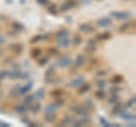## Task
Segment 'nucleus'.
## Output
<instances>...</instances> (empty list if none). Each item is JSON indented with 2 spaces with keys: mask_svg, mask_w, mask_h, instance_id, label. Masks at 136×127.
<instances>
[{
  "mask_svg": "<svg viewBox=\"0 0 136 127\" xmlns=\"http://www.w3.org/2000/svg\"><path fill=\"white\" fill-rule=\"evenodd\" d=\"M69 110L73 111L75 115L77 116H90V110L85 107V106H80V104H71L69 107Z\"/></svg>",
  "mask_w": 136,
  "mask_h": 127,
  "instance_id": "f257e3e1",
  "label": "nucleus"
},
{
  "mask_svg": "<svg viewBox=\"0 0 136 127\" xmlns=\"http://www.w3.org/2000/svg\"><path fill=\"white\" fill-rule=\"evenodd\" d=\"M110 16H112L114 18L118 20H125V19L132 18V14L129 12H112L110 14Z\"/></svg>",
  "mask_w": 136,
  "mask_h": 127,
  "instance_id": "f03ea898",
  "label": "nucleus"
},
{
  "mask_svg": "<svg viewBox=\"0 0 136 127\" xmlns=\"http://www.w3.org/2000/svg\"><path fill=\"white\" fill-rule=\"evenodd\" d=\"M71 64H73V60H71V58L68 57V56L60 57L59 59H58V61H57V66L60 67V68L69 67V66H71Z\"/></svg>",
  "mask_w": 136,
  "mask_h": 127,
  "instance_id": "7ed1b4c3",
  "label": "nucleus"
},
{
  "mask_svg": "<svg viewBox=\"0 0 136 127\" xmlns=\"http://www.w3.org/2000/svg\"><path fill=\"white\" fill-rule=\"evenodd\" d=\"M85 63H86V58H85L83 54H78V56L76 57V59H75V61L71 65H73V68H71V71H74L75 69H78V68L83 67Z\"/></svg>",
  "mask_w": 136,
  "mask_h": 127,
  "instance_id": "20e7f679",
  "label": "nucleus"
},
{
  "mask_svg": "<svg viewBox=\"0 0 136 127\" xmlns=\"http://www.w3.org/2000/svg\"><path fill=\"white\" fill-rule=\"evenodd\" d=\"M112 24V18L109 16H104V17H101L97 20V25L99 27H108Z\"/></svg>",
  "mask_w": 136,
  "mask_h": 127,
  "instance_id": "39448f33",
  "label": "nucleus"
},
{
  "mask_svg": "<svg viewBox=\"0 0 136 127\" xmlns=\"http://www.w3.org/2000/svg\"><path fill=\"white\" fill-rule=\"evenodd\" d=\"M76 6H77V2L75 1V0H68V1H66L65 3H63V5H61L60 12H61V13H65V12H67V10H70V9L75 8Z\"/></svg>",
  "mask_w": 136,
  "mask_h": 127,
  "instance_id": "423d86ee",
  "label": "nucleus"
},
{
  "mask_svg": "<svg viewBox=\"0 0 136 127\" xmlns=\"http://www.w3.org/2000/svg\"><path fill=\"white\" fill-rule=\"evenodd\" d=\"M83 83H85V77L84 76H78L76 78H74L73 81H70L69 83H68L67 85L69 87H75V89H77L78 86H81Z\"/></svg>",
  "mask_w": 136,
  "mask_h": 127,
  "instance_id": "0eeeda50",
  "label": "nucleus"
},
{
  "mask_svg": "<svg viewBox=\"0 0 136 127\" xmlns=\"http://www.w3.org/2000/svg\"><path fill=\"white\" fill-rule=\"evenodd\" d=\"M78 30H80L81 32H83V33L88 34V33H93L95 31V27L90 25V24H81V25L78 26Z\"/></svg>",
  "mask_w": 136,
  "mask_h": 127,
  "instance_id": "6e6552de",
  "label": "nucleus"
},
{
  "mask_svg": "<svg viewBox=\"0 0 136 127\" xmlns=\"http://www.w3.org/2000/svg\"><path fill=\"white\" fill-rule=\"evenodd\" d=\"M70 46V40L69 37H63V39L57 40V47L61 48V49H65V48H68Z\"/></svg>",
  "mask_w": 136,
  "mask_h": 127,
  "instance_id": "1a4fd4ad",
  "label": "nucleus"
},
{
  "mask_svg": "<svg viewBox=\"0 0 136 127\" xmlns=\"http://www.w3.org/2000/svg\"><path fill=\"white\" fill-rule=\"evenodd\" d=\"M41 108H42V106H41L40 102H35V101H34L33 103H31V104L29 106V108H27V109H29V110L32 112L33 115H36L37 112L41 110Z\"/></svg>",
  "mask_w": 136,
  "mask_h": 127,
  "instance_id": "9d476101",
  "label": "nucleus"
},
{
  "mask_svg": "<svg viewBox=\"0 0 136 127\" xmlns=\"http://www.w3.org/2000/svg\"><path fill=\"white\" fill-rule=\"evenodd\" d=\"M121 110H127V109L124 108V104H122V103L117 102L116 104H114V108H112V110H111V115L112 116H117V115L120 114Z\"/></svg>",
  "mask_w": 136,
  "mask_h": 127,
  "instance_id": "9b49d317",
  "label": "nucleus"
},
{
  "mask_svg": "<svg viewBox=\"0 0 136 127\" xmlns=\"http://www.w3.org/2000/svg\"><path fill=\"white\" fill-rule=\"evenodd\" d=\"M75 120V117H73V116H66V117H64L59 122V126H69L74 123Z\"/></svg>",
  "mask_w": 136,
  "mask_h": 127,
  "instance_id": "f8f14e48",
  "label": "nucleus"
},
{
  "mask_svg": "<svg viewBox=\"0 0 136 127\" xmlns=\"http://www.w3.org/2000/svg\"><path fill=\"white\" fill-rule=\"evenodd\" d=\"M120 118L125 119V120H135V114H131V112H127V110H121V112L119 114Z\"/></svg>",
  "mask_w": 136,
  "mask_h": 127,
  "instance_id": "ddd939ff",
  "label": "nucleus"
},
{
  "mask_svg": "<svg viewBox=\"0 0 136 127\" xmlns=\"http://www.w3.org/2000/svg\"><path fill=\"white\" fill-rule=\"evenodd\" d=\"M33 85H34V83H33L32 81H30L26 85H24V86H20V87H19V95L26 94L27 92H30V90H32Z\"/></svg>",
  "mask_w": 136,
  "mask_h": 127,
  "instance_id": "4468645a",
  "label": "nucleus"
},
{
  "mask_svg": "<svg viewBox=\"0 0 136 127\" xmlns=\"http://www.w3.org/2000/svg\"><path fill=\"white\" fill-rule=\"evenodd\" d=\"M9 49L12 51H14L16 54H19L23 51L24 47H23V44H20V43H13L9 46Z\"/></svg>",
  "mask_w": 136,
  "mask_h": 127,
  "instance_id": "2eb2a0df",
  "label": "nucleus"
},
{
  "mask_svg": "<svg viewBox=\"0 0 136 127\" xmlns=\"http://www.w3.org/2000/svg\"><path fill=\"white\" fill-rule=\"evenodd\" d=\"M78 89V94L80 95H82V94H85V93H87V92H90V90H91V85L88 84V83H83L81 85V86H78L77 87Z\"/></svg>",
  "mask_w": 136,
  "mask_h": 127,
  "instance_id": "dca6fc26",
  "label": "nucleus"
},
{
  "mask_svg": "<svg viewBox=\"0 0 136 127\" xmlns=\"http://www.w3.org/2000/svg\"><path fill=\"white\" fill-rule=\"evenodd\" d=\"M33 95H34V98H35V100H42V99L46 98V90H44L43 87H41L39 90H36L35 93Z\"/></svg>",
  "mask_w": 136,
  "mask_h": 127,
  "instance_id": "f3484780",
  "label": "nucleus"
},
{
  "mask_svg": "<svg viewBox=\"0 0 136 127\" xmlns=\"http://www.w3.org/2000/svg\"><path fill=\"white\" fill-rule=\"evenodd\" d=\"M14 110H15V112H16V114H18V115H24V114H26L29 109H27L26 106L23 103V104L16 106V107L14 108Z\"/></svg>",
  "mask_w": 136,
  "mask_h": 127,
  "instance_id": "a211bd4d",
  "label": "nucleus"
},
{
  "mask_svg": "<svg viewBox=\"0 0 136 127\" xmlns=\"http://www.w3.org/2000/svg\"><path fill=\"white\" fill-rule=\"evenodd\" d=\"M41 56H42V49H40V48H33L31 50V57L33 59H39Z\"/></svg>",
  "mask_w": 136,
  "mask_h": 127,
  "instance_id": "6ab92c4d",
  "label": "nucleus"
},
{
  "mask_svg": "<svg viewBox=\"0 0 136 127\" xmlns=\"http://www.w3.org/2000/svg\"><path fill=\"white\" fill-rule=\"evenodd\" d=\"M20 75H22V70L18 69V68H16V69L9 71V73H8V77L14 78V80H18V78H20Z\"/></svg>",
  "mask_w": 136,
  "mask_h": 127,
  "instance_id": "aec40b11",
  "label": "nucleus"
},
{
  "mask_svg": "<svg viewBox=\"0 0 136 127\" xmlns=\"http://www.w3.org/2000/svg\"><path fill=\"white\" fill-rule=\"evenodd\" d=\"M44 120L47 123H49V124H53V123L57 120V116L54 114H51V112H48V114H46V116H44Z\"/></svg>",
  "mask_w": 136,
  "mask_h": 127,
  "instance_id": "412c9836",
  "label": "nucleus"
},
{
  "mask_svg": "<svg viewBox=\"0 0 136 127\" xmlns=\"http://www.w3.org/2000/svg\"><path fill=\"white\" fill-rule=\"evenodd\" d=\"M69 35V31L67 29H61L60 31L57 32V35H56V39L59 40V39H63V37H67Z\"/></svg>",
  "mask_w": 136,
  "mask_h": 127,
  "instance_id": "4be33fe9",
  "label": "nucleus"
},
{
  "mask_svg": "<svg viewBox=\"0 0 136 127\" xmlns=\"http://www.w3.org/2000/svg\"><path fill=\"white\" fill-rule=\"evenodd\" d=\"M119 101H120V97H119L117 93H111V97L108 99V103L109 104H112V106L116 104Z\"/></svg>",
  "mask_w": 136,
  "mask_h": 127,
  "instance_id": "5701e85b",
  "label": "nucleus"
},
{
  "mask_svg": "<svg viewBox=\"0 0 136 127\" xmlns=\"http://www.w3.org/2000/svg\"><path fill=\"white\" fill-rule=\"evenodd\" d=\"M110 37H111V33H109V32H104V33H100V34H98L97 37H95V40H97V41H105V40L110 39Z\"/></svg>",
  "mask_w": 136,
  "mask_h": 127,
  "instance_id": "b1692460",
  "label": "nucleus"
},
{
  "mask_svg": "<svg viewBox=\"0 0 136 127\" xmlns=\"http://www.w3.org/2000/svg\"><path fill=\"white\" fill-rule=\"evenodd\" d=\"M105 92H104V89H99V90H97L94 92V97L99 99V100H103V99H105Z\"/></svg>",
  "mask_w": 136,
  "mask_h": 127,
  "instance_id": "393cba45",
  "label": "nucleus"
},
{
  "mask_svg": "<svg viewBox=\"0 0 136 127\" xmlns=\"http://www.w3.org/2000/svg\"><path fill=\"white\" fill-rule=\"evenodd\" d=\"M58 109H59V107H58V106L54 103V102H52V103L51 104H49L48 106V107L44 109V111H46V114H48V112H51V114H54V112H56Z\"/></svg>",
  "mask_w": 136,
  "mask_h": 127,
  "instance_id": "a878e982",
  "label": "nucleus"
},
{
  "mask_svg": "<svg viewBox=\"0 0 136 127\" xmlns=\"http://www.w3.org/2000/svg\"><path fill=\"white\" fill-rule=\"evenodd\" d=\"M13 30H15L16 32H22V31L25 30V26H24V24L19 23V22H14L13 23Z\"/></svg>",
  "mask_w": 136,
  "mask_h": 127,
  "instance_id": "bb28decb",
  "label": "nucleus"
},
{
  "mask_svg": "<svg viewBox=\"0 0 136 127\" xmlns=\"http://www.w3.org/2000/svg\"><path fill=\"white\" fill-rule=\"evenodd\" d=\"M56 75V71H54V66L51 65V66L48 68L47 71L44 73V78H48V77H53Z\"/></svg>",
  "mask_w": 136,
  "mask_h": 127,
  "instance_id": "cd10ccee",
  "label": "nucleus"
},
{
  "mask_svg": "<svg viewBox=\"0 0 136 127\" xmlns=\"http://www.w3.org/2000/svg\"><path fill=\"white\" fill-rule=\"evenodd\" d=\"M19 87H20V85H15V86H14L12 90H10V93H9V97L10 98H16V97H18L19 95Z\"/></svg>",
  "mask_w": 136,
  "mask_h": 127,
  "instance_id": "c85d7f7f",
  "label": "nucleus"
},
{
  "mask_svg": "<svg viewBox=\"0 0 136 127\" xmlns=\"http://www.w3.org/2000/svg\"><path fill=\"white\" fill-rule=\"evenodd\" d=\"M135 25V22H129V23H125V24H122V25L119 27V32H125V31H127L128 29H131V27H133Z\"/></svg>",
  "mask_w": 136,
  "mask_h": 127,
  "instance_id": "c756f323",
  "label": "nucleus"
},
{
  "mask_svg": "<svg viewBox=\"0 0 136 127\" xmlns=\"http://www.w3.org/2000/svg\"><path fill=\"white\" fill-rule=\"evenodd\" d=\"M35 101V98H34V95H27V97H25V99H24V101H23V103L26 106V107H29V106L31 103H33V102Z\"/></svg>",
  "mask_w": 136,
  "mask_h": 127,
  "instance_id": "7c9ffc66",
  "label": "nucleus"
},
{
  "mask_svg": "<svg viewBox=\"0 0 136 127\" xmlns=\"http://www.w3.org/2000/svg\"><path fill=\"white\" fill-rule=\"evenodd\" d=\"M122 81H124V77H122L121 75H115V76L111 78L110 82L114 84H119V83H121Z\"/></svg>",
  "mask_w": 136,
  "mask_h": 127,
  "instance_id": "2f4dec72",
  "label": "nucleus"
},
{
  "mask_svg": "<svg viewBox=\"0 0 136 127\" xmlns=\"http://www.w3.org/2000/svg\"><path fill=\"white\" fill-rule=\"evenodd\" d=\"M84 106L88 109V110H92V109L95 107V104H94V102L92 101V99H86V100L84 101Z\"/></svg>",
  "mask_w": 136,
  "mask_h": 127,
  "instance_id": "473e14b6",
  "label": "nucleus"
},
{
  "mask_svg": "<svg viewBox=\"0 0 136 127\" xmlns=\"http://www.w3.org/2000/svg\"><path fill=\"white\" fill-rule=\"evenodd\" d=\"M63 94H64V90H63V89H56V90H53L52 92H51V95L54 97V98L61 97Z\"/></svg>",
  "mask_w": 136,
  "mask_h": 127,
  "instance_id": "72a5a7b5",
  "label": "nucleus"
},
{
  "mask_svg": "<svg viewBox=\"0 0 136 127\" xmlns=\"http://www.w3.org/2000/svg\"><path fill=\"white\" fill-rule=\"evenodd\" d=\"M95 84H97V87L98 89H104L105 86H107V81L102 80V78H101V80H98Z\"/></svg>",
  "mask_w": 136,
  "mask_h": 127,
  "instance_id": "f704fd0d",
  "label": "nucleus"
},
{
  "mask_svg": "<svg viewBox=\"0 0 136 127\" xmlns=\"http://www.w3.org/2000/svg\"><path fill=\"white\" fill-rule=\"evenodd\" d=\"M41 40H42V34H37V35H34L32 39L30 40V42L32 43V44H35L37 42H40Z\"/></svg>",
  "mask_w": 136,
  "mask_h": 127,
  "instance_id": "c9c22d12",
  "label": "nucleus"
},
{
  "mask_svg": "<svg viewBox=\"0 0 136 127\" xmlns=\"http://www.w3.org/2000/svg\"><path fill=\"white\" fill-rule=\"evenodd\" d=\"M81 122H82V124H83V126L84 125H91V123H92L90 116H83V117L81 118Z\"/></svg>",
  "mask_w": 136,
  "mask_h": 127,
  "instance_id": "e433bc0d",
  "label": "nucleus"
},
{
  "mask_svg": "<svg viewBox=\"0 0 136 127\" xmlns=\"http://www.w3.org/2000/svg\"><path fill=\"white\" fill-rule=\"evenodd\" d=\"M54 103H56L57 106H58V107H63V106L65 104V103H66V101H65V99H63V98H61V97H57L56 98V100H54Z\"/></svg>",
  "mask_w": 136,
  "mask_h": 127,
  "instance_id": "4c0bfd02",
  "label": "nucleus"
},
{
  "mask_svg": "<svg viewBox=\"0 0 136 127\" xmlns=\"http://www.w3.org/2000/svg\"><path fill=\"white\" fill-rule=\"evenodd\" d=\"M82 41H83V37H82L81 35H75L71 42H73V44H75V46H80V44L82 43Z\"/></svg>",
  "mask_w": 136,
  "mask_h": 127,
  "instance_id": "58836bf2",
  "label": "nucleus"
},
{
  "mask_svg": "<svg viewBox=\"0 0 136 127\" xmlns=\"http://www.w3.org/2000/svg\"><path fill=\"white\" fill-rule=\"evenodd\" d=\"M48 12H49L51 15H57L58 14V8L56 5H50L49 8H48Z\"/></svg>",
  "mask_w": 136,
  "mask_h": 127,
  "instance_id": "ea45409f",
  "label": "nucleus"
},
{
  "mask_svg": "<svg viewBox=\"0 0 136 127\" xmlns=\"http://www.w3.org/2000/svg\"><path fill=\"white\" fill-rule=\"evenodd\" d=\"M99 122H100V124L104 127H111V123H109L107 119H104L103 117H100L99 118Z\"/></svg>",
  "mask_w": 136,
  "mask_h": 127,
  "instance_id": "a19ab883",
  "label": "nucleus"
},
{
  "mask_svg": "<svg viewBox=\"0 0 136 127\" xmlns=\"http://www.w3.org/2000/svg\"><path fill=\"white\" fill-rule=\"evenodd\" d=\"M47 63H49V57H42L39 59V66H44V65H47Z\"/></svg>",
  "mask_w": 136,
  "mask_h": 127,
  "instance_id": "79ce46f5",
  "label": "nucleus"
},
{
  "mask_svg": "<svg viewBox=\"0 0 136 127\" xmlns=\"http://www.w3.org/2000/svg\"><path fill=\"white\" fill-rule=\"evenodd\" d=\"M134 104H135V97H133V98H132V100H129V101L127 102V103H125V104H124V108H125V109L132 108Z\"/></svg>",
  "mask_w": 136,
  "mask_h": 127,
  "instance_id": "37998d69",
  "label": "nucleus"
},
{
  "mask_svg": "<svg viewBox=\"0 0 136 127\" xmlns=\"http://www.w3.org/2000/svg\"><path fill=\"white\" fill-rule=\"evenodd\" d=\"M95 49H97V47H93V46H86V48H85V52H87V53H93Z\"/></svg>",
  "mask_w": 136,
  "mask_h": 127,
  "instance_id": "c03bdc74",
  "label": "nucleus"
},
{
  "mask_svg": "<svg viewBox=\"0 0 136 127\" xmlns=\"http://www.w3.org/2000/svg\"><path fill=\"white\" fill-rule=\"evenodd\" d=\"M30 78V73L29 71H22V75H20V80L25 81V80H29Z\"/></svg>",
  "mask_w": 136,
  "mask_h": 127,
  "instance_id": "a18cd8bd",
  "label": "nucleus"
},
{
  "mask_svg": "<svg viewBox=\"0 0 136 127\" xmlns=\"http://www.w3.org/2000/svg\"><path fill=\"white\" fill-rule=\"evenodd\" d=\"M49 52H50L51 54H53V56H57V54L60 53L58 48H50V49H49Z\"/></svg>",
  "mask_w": 136,
  "mask_h": 127,
  "instance_id": "49530a36",
  "label": "nucleus"
},
{
  "mask_svg": "<svg viewBox=\"0 0 136 127\" xmlns=\"http://www.w3.org/2000/svg\"><path fill=\"white\" fill-rule=\"evenodd\" d=\"M71 125H73L74 127H81V126H83V124H82V122H81V119H76V118H75V120H74V123Z\"/></svg>",
  "mask_w": 136,
  "mask_h": 127,
  "instance_id": "de8ad7c7",
  "label": "nucleus"
},
{
  "mask_svg": "<svg viewBox=\"0 0 136 127\" xmlns=\"http://www.w3.org/2000/svg\"><path fill=\"white\" fill-rule=\"evenodd\" d=\"M8 73H9V70H1L0 71V78H5V77H8Z\"/></svg>",
  "mask_w": 136,
  "mask_h": 127,
  "instance_id": "09e8293b",
  "label": "nucleus"
},
{
  "mask_svg": "<svg viewBox=\"0 0 136 127\" xmlns=\"http://www.w3.org/2000/svg\"><path fill=\"white\" fill-rule=\"evenodd\" d=\"M120 90L121 89L118 86H112V87H110V93H117V92H119Z\"/></svg>",
  "mask_w": 136,
  "mask_h": 127,
  "instance_id": "8fccbe9b",
  "label": "nucleus"
},
{
  "mask_svg": "<svg viewBox=\"0 0 136 127\" xmlns=\"http://www.w3.org/2000/svg\"><path fill=\"white\" fill-rule=\"evenodd\" d=\"M87 44H88V46L97 47V40H95V39H90V40L87 41Z\"/></svg>",
  "mask_w": 136,
  "mask_h": 127,
  "instance_id": "3c124183",
  "label": "nucleus"
},
{
  "mask_svg": "<svg viewBox=\"0 0 136 127\" xmlns=\"http://www.w3.org/2000/svg\"><path fill=\"white\" fill-rule=\"evenodd\" d=\"M27 126H32V127H37V126H41L37 122H32V120H30L29 122V124H27Z\"/></svg>",
  "mask_w": 136,
  "mask_h": 127,
  "instance_id": "603ef678",
  "label": "nucleus"
},
{
  "mask_svg": "<svg viewBox=\"0 0 136 127\" xmlns=\"http://www.w3.org/2000/svg\"><path fill=\"white\" fill-rule=\"evenodd\" d=\"M107 75V71L105 70H98L97 71V76H105Z\"/></svg>",
  "mask_w": 136,
  "mask_h": 127,
  "instance_id": "864d4df0",
  "label": "nucleus"
},
{
  "mask_svg": "<svg viewBox=\"0 0 136 127\" xmlns=\"http://www.w3.org/2000/svg\"><path fill=\"white\" fill-rule=\"evenodd\" d=\"M37 2H39L41 6H46L49 3V0H37Z\"/></svg>",
  "mask_w": 136,
  "mask_h": 127,
  "instance_id": "5fc2aeb1",
  "label": "nucleus"
},
{
  "mask_svg": "<svg viewBox=\"0 0 136 127\" xmlns=\"http://www.w3.org/2000/svg\"><path fill=\"white\" fill-rule=\"evenodd\" d=\"M17 33H18V32H16L15 30H13V31H8V33H7V34H8L9 36H15Z\"/></svg>",
  "mask_w": 136,
  "mask_h": 127,
  "instance_id": "6e6d98bb",
  "label": "nucleus"
},
{
  "mask_svg": "<svg viewBox=\"0 0 136 127\" xmlns=\"http://www.w3.org/2000/svg\"><path fill=\"white\" fill-rule=\"evenodd\" d=\"M9 126H10L9 123H5V122L0 120V127H9Z\"/></svg>",
  "mask_w": 136,
  "mask_h": 127,
  "instance_id": "4d7b16f0",
  "label": "nucleus"
},
{
  "mask_svg": "<svg viewBox=\"0 0 136 127\" xmlns=\"http://www.w3.org/2000/svg\"><path fill=\"white\" fill-rule=\"evenodd\" d=\"M20 122H22L23 123V124H29V122H30V119L29 118H27V117H25V118H22V119H20Z\"/></svg>",
  "mask_w": 136,
  "mask_h": 127,
  "instance_id": "13d9d810",
  "label": "nucleus"
},
{
  "mask_svg": "<svg viewBox=\"0 0 136 127\" xmlns=\"http://www.w3.org/2000/svg\"><path fill=\"white\" fill-rule=\"evenodd\" d=\"M5 42H6V39L2 35H0V46H1L2 43H5Z\"/></svg>",
  "mask_w": 136,
  "mask_h": 127,
  "instance_id": "bf43d9fd",
  "label": "nucleus"
},
{
  "mask_svg": "<svg viewBox=\"0 0 136 127\" xmlns=\"http://www.w3.org/2000/svg\"><path fill=\"white\" fill-rule=\"evenodd\" d=\"M111 126H115V127H120V126H122V125L118 124V123H114V124H111Z\"/></svg>",
  "mask_w": 136,
  "mask_h": 127,
  "instance_id": "052dcab7",
  "label": "nucleus"
},
{
  "mask_svg": "<svg viewBox=\"0 0 136 127\" xmlns=\"http://www.w3.org/2000/svg\"><path fill=\"white\" fill-rule=\"evenodd\" d=\"M1 97H2V93H1V92H0V99H1Z\"/></svg>",
  "mask_w": 136,
  "mask_h": 127,
  "instance_id": "680f3d73",
  "label": "nucleus"
},
{
  "mask_svg": "<svg viewBox=\"0 0 136 127\" xmlns=\"http://www.w3.org/2000/svg\"><path fill=\"white\" fill-rule=\"evenodd\" d=\"M0 84H1V78H0Z\"/></svg>",
  "mask_w": 136,
  "mask_h": 127,
  "instance_id": "e2e57ef3",
  "label": "nucleus"
}]
</instances>
